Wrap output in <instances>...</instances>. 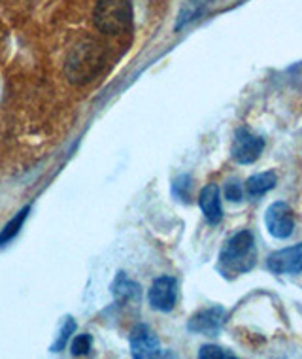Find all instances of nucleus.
<instances>
[{
    "instance_id": "nucleus-1",
    "label": "nucleus",
    "mask_w": 302,
    "mask_h": 359,
    "mask_svg": "<svg viewBox=\"0 0 302 359\" xmlns=\"http://www.w3.org/2000/svg\"><path fill=\"white\" fill-rule=\"evenodd\" d=\"M257 263V246L249 231H240L231 236L227 244L219 252V273L227 278H235L238 274H246Z\"/></svg>"
},
{
    "instance_id": "nucleus-2",
    "label": "nucleus",
    "mask_w": 302,
    "mask_h": 359,
    "mask_svg": "<svg viewBox=\"0 0 302 359\" xmlns=\"http://www.w3.org/2000/svg\"><path fill=\"white\" fill-rule=\"evenodd\" d=\"M104 65V53L100 50V46L92 40H81L70 50L64 65L68 80L72 83H87L95 76L99 74V70Z\"/></svg>"
},
{
    "instance_id": "nucleus-3",
    "label": "nucleus",
    "mask_w": 302,
    "mask_h": 359,
    "mask_svg": "<svg viewBox=\"0 0 302 359\" xmlns=\"http://www.w3.org/2000/svg\"><path fill=\"white\" fill-rule=\"evenodd\" d=\"M95 25L104 34H121L132 23L130 0H99L92 12Z\"/></svg>"
},
{
    "instance_id": "nucleus-4",
    "label": "nucleus",
    "mask_w": 302,
    "mask_h": 359,
    "mask_svg": "<svg viewBox=\"0 0 302 359\" xmlns=\"http://www.w3.org/2000/svg\"><path fill=\"white\" fill-rule=\"evenodd\" d=\"M265 149V138L253 135L252 130L238 129L235 133V140H233V148L231 155L238 165H252L261 157Z\"/></svg>"
},
{
    "instance_id": "nucleus-5",
    "label": "nucleus",
    "mask_w": 302,
    "mask_h": 359,
    "mask_svg": "<svg viewBox=\"0 0 302 359\" xmlns=\"http://www.w3.org/2000/svg\"><path fill=\"white\" fill-rule=\"evenodd\" d=\"M265 223L266 229L274 238H289L293 235V229H295V216H293V210H291L289 205L285 203H274V205L268 206V210L265 214Z\"/></svg>"
},
{
    "instance_id": "nucleus-6",
    "label": "nucleus",
    "mask_w": 302,
    "mask_h": 359,
    "mask_svg": "<svg viewBox=\"0 0 302 359\" xmlns=\"http://www.w3.org/2000/svg\"><path fill=\"white\" fill-rule=\"evenodd\" d=\"M227 310L223 306H210V309H204L197 312L195 316H191L187 329L191 333L198 334H208V337H216L227 323Z\"/></svg>"
},
{
    "instance_id": "nucleus-7",
    "label": "nucleus",
    "mask_w": 302,
    "mask_h": 359,
    "mask_svg": "<svg viewBox=\"0 0 302 359\" xmlns=\"http://www.w3.org/2000/svg\"><path fill=\"white\" fill-rule=\"evenodd\" d=\"M151 309L160 312H170L176 306L178 299V282L172 276H160L151 284L148 293Z\"/></svg>"
},
{
    "instance_id": "nucleus-8",
    "label": "nucleus",
    "mask_w": 302,
    "mask_h": 359,
    "mask_svg": "<svg viewBox=\"0 0 302 359\" xmlns=\"http://www.w3.org/2000/svg\"><path fill=\"white\" fill-rule=\"evenodd\" d=\"M266 269L274 274L302 273V244L277 250L266 259Z\"/></svg>"
},
{
    "instance_id": "nucleus-9",
    "label": "nucleus",
    "mask_w": 302,
    "mask_h": 359,
    "mask_svg": "<svg viewBox=\"0 0 302 359\" xmlns=\"http://www.w3.org/2000/svg\"><path fill=\"white\" fill-rule=\"evenodd\" d=\"M130 352L138 359L146 358H159L160 353V342L157 334L148 327V325H136L130 331Z\"/></svg>"
},
{
    "instance_id": "nucleus-10",
    "label": "nucleus",
    "mask_w": 302,
    "mask_h": 359,
    "mask_svg": "<svg viewBox=\"0 0 302 359\" xmlns=\"http://www.w3.org/2000/svg\"><path fill=\"white\" fill-rule=\"evenodd\" d=\"M198 205H200V210H203L206 222L212 223V225H217L221 222V197H219V187L216 184H208L204 187L200 191V197H198Z\"/></svg>"
},
{
    "instance_id": "nucleus-11",
    "label": "nucleus",
    "mask_w": 302,
    "mask_h": 359,
    "mask_svg": "<svg viewBox=\"0 0 302 359\" xmlns=\"http://www.w3.org/2000/svg\"><path fill=\"white\" fill-rule=\"evenodd\" d=\"M277 184V178L274 172H261L255 174L246 182V191L249 197H261L266 191L274 189Z\"/></svg>"
},
{
    "instance_id": "nucleus-12",
    "label": "nucleus",
    "mask_w": 302,
    "mask_h": 359,
    "mask_svg": "<svg viewBox=\"0 0 302 359\" xmlns=\"http://www.w3.org/2000/svg\"><path fill=\"white\" fill-rule=\"evenodd\" d=\"M111 290H114V295H116L119 303H132V301L140 299V285L135 284L125 274H119Z\"/></svg>"
},
{
    "instance_id": "nucleus-13",
    "label": "nucleus",
    "mask_w": 302,
    "mask_h": 359,
    "mask_svg": "<svg viewBox=\"0 0 302 359\" xmlns=\"http://www.w3.org/2000/svg\"><path fill=\"white\" fill-rule=\"evenodd\" d=\"M27 214H29V206L19 212L18 216L13 217L12 222L8 223L6 227L2 229V233H0V246H4V244H8V242L12 241L13 236L18 235L19 229H21V225H23V222H25V219H27Z\"/></svg>"
},
{
    "instance_id": "nucleus-14",
    "label": "nucleus",
    "mask_w": 302,
    "mask_h": 359,
    "mask_svg": "<svg viewBox=\"0 0 302 359\" xmlns=\"http://www.w3.org/2000/svg\"><path fill=\"white\" fill-rule=\"evenodd\" d=\"M198 358H203V359H233L235 358V353H231L228 350H225V348H221V346L208 344V346L200 348Z\"/></svg>"
},
{
    "instance_id": "nucleus-15",
    "label": "nucleus",
    "mask_w": 302,
    "mask_h": 359,
    "mask_svg": "<svg viewBox=\"0 0 302 359\" xmlns=\"http://www.w3.org/2000/svg\"><path fill=\"white\" fill-rule=\"evenodd\" d=\"M174 195L181 198L184 203H189V193H191V178L189 176H179L174 180Z\"/></svg>"
},
{
    "instance_id": "nucleus-16",
    "label": "nucleus",
    "mask_w": 302,
    "mask_h": 359,
    "mask_svg": "<svg viewBox=\"0 0 302 359\" xmlns=\"http://www.w3.org/2000/svg\"><path fill=\"white\" fill-rule=\"evenodd\" d=\"M91 346H92V339L89 337V334L87 333L78 334L74 344H72V353H74V355H85V353H89Z\"/></svg>"
},
{
    "instance_id": "nucleus-17",
    "label": "nucleus",
    "mask_w": 302,
    "mask_h": 359,
    "mask_svg": "<svg viewBox=\"0 0 302 359\" xmlns=\"http://www.w3.org/2000/svg\"><path fill=\"white\" fill-rule=\"evenodd\" d=\"M223 193H225V198H228L231 203L242 201V186L238 182H227L225 187H223Z\"/></svg>"
},
{
    "instance_id": "nucleus-18",
    "label": "nucleus",
    "mask_w": 302,
    "mask_h": 359,
    "mask_svg": "<svg viewBox=\"0 0 302 359\" xmlns=\"http://www.w3.org/2000/svg\"><path fill=\"white\" fill-rule=\"evenodd\" d=\"M74 329H76V323L72 322V320H68L67 327L62 329V333H61V337H59V341L53 344V350H55V352H59V350H62V348H64V344H67L68 339H70V334L74 333Z\"/></svg>"
}]
</instances>
